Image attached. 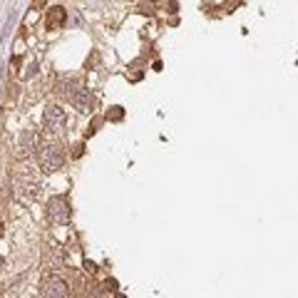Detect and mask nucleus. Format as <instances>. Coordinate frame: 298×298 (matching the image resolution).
Returning <instances> with one entry per match:
<instances>
[{
  "instance_id": "nucleus-1",
  "label": "nucleus",
  "mask_w": 298,
  "mask_h": 298,
  "mask_svg": "<svg viewBox=\"0 0 298 298\" xmlns=\"http://www.w3.org/2000/svg\"><path fill=\"white\" fill-rule=\"evenodd\" d=\"M13 189H15V196L23 199V202H35L40 199L43 194V182L40 177L32 172V169H20L13 179Z\"/></svg>"
},
{
  "instance_id": "nucleus-2",
  "label": "nucleus",
  "mask_w": 298,
  "mask_h": 298,
  "mask_svg": "<svg viewBox=\"0 0 298 298\" xmlns=\"http://www.w3.org/2000/svg\"><path fill=\"white\" fill-rule=\"evenodd\" d=\"M38 144H40L38 132H35L32 127L23 129V132L18 135V142H15V157H18V159H27V157H32V154H35V149H38Z\"/></svg>"
},
{
  "instance_id": "nucleus-3",
  "label": "nucleus",
  "mask_w": 298,
  "mask_h": 298,
  "mask_svg": "<svg viewBox=\"0 0 298 298\" xmlns=\"http://www.w3.org/2000/svg\"><path fill=\"white\" fill-rule=\"evenodd\" d=\"M62 164H65V152L57 147V144H45L43 149H40V167L45 169V172H57V169H62Z\"/></svg>"
},
{
  "instance_id": "nucleus-4",
  "label": "nucleus",
  "mask_w": 298,
  "mask_h": 298,
  "mask_svg": "<svg viewBox=\"0 0 298 298\" xmlns=\"http://www.w3.org/2000/svg\"><path fill=\"white\" fill-rule=\"evenodd\" d=\"M43 124H45L47 132L60 135V132L65 129V124H68V115H65V110H62V107H57V105H47L45 115H43Z\"/></svg>"
},
{
  "instance_id": "nucleus-5",
  "label": "nucleus",
  "mask_w": 298,
  "mask_h": 298,
  "mask_svg": "<svg viewBox=\"0 0 298 298\" xmlns=\"http://www.w3.org/2000/svg\"><path fill=\"white\" fill-rule=\"evenodd\" d=\"M70 202L65 194H60V196H50V202H47V216L55 221V224H68L70 221Z\"/></svg>"
},
{
  "instance_id": "nucleus-6",
  "label": "nucleus",
  "mask_w": 298,
  "mask_h": 298,
  "mask_svg": "<svg viewBox=\"0 0 298 298\" xmlns=\"http://www.w3.org/2000/svg\"><path fill=\"white\" fill-rule=\"evenodd\" d=\"M43 298H70V286L60 276H50L43 281Z\"/></svg>"
},
{
  "instance_id": "nucleus-7",
  "label": "nucleus",
  "mask_w": 298,
  "mask_h": 298,
  "mask_svg": "<svg viewBox=\"0 0 298 298\" xmlns=\"http://www.w3.org/2000/svg\"><path fill=\"white\" fill-rule=\"evenodd\" d=\"M70 102H72L75 110L82 112V115H90L92 110H94V94H92L90 90H85V87H77V92L72 94Z\"/></svg>"
},
{
  "instance_id": "nucleus-8",
  "label": "nucleus",
  "mask_w": 298,
  "mask_h": 298,
  "mask_svg": "<svg viewBox=\"0 0 298 298\" xmlns=\"http://www.w3.org/2000/svg\"><path fill=\"white\" fill-rule=\"evenodd\" d=\"M65 20H68V13L62 8H50L47 10V18H45L47 30H60L65 25Z\"/></svg>"
},
{
  "instance_id": "nucleus-9",
  "label": "nucleus",
  "mask_w": 298,
  "mask_h": 298,
  "mask_svg": "<svg viewBox=\"0 0 298 298\" xmlns=\"http://www.w3.org/2000/svg\"><path fill=\"white\" fill-rule=\"evenodd\" d=\"M45 258L50 261V269H60V266H62V253H60L57 246H50L45 253Z\"/></svg>"
},
{
  "instance_id": "nucleus-10",
  "label": "nucleus",
  "mask_w": 298,
  "mask_h": 298,
  "mask_svg": "<svg viewBox=\"0 0 298 298\" xmlns=\"http://www.w3.org/2000/svg\"><path fill=\"white\" fill-rule=\"evenodd\" d=\"M77 92V87H75V82L72 80H62L60 85H57V94L60 97H65V100H72V94Z\"/></svg>"
},
{
  "instance_id": "nucleus-11",
  "label": "nucleus",
  "mask_w": 298,
  "mask_h": 298,
  "mask_svg": "<svg viewBox=\"0 0 298 298\" xmlns=\"http://www.w3.org/2000/svg\"><path fill=\"white\" fill-rule=\"evenodd\" d=\"M124 112H122V107H112V112H107V119H122Z\"/></svg>"
},
{
  "instance_id": "nucleus-12",
  "label": "nucleus",
  "mask_w": 298,
  "mask_h": 298,
  "mask_svg": "<svg viewBox=\"0 0 298 298\" xmlns=\"http://www.w3.org/2000/svg\"><path fill=\"white\" fill-rule=\"evenodd\" d=\"M85 271H87V274H94V271H97V266H94L92 261H85Z\"/></svg>"
},
{
  "instance_id": "nucleus-13",
  "label": "nucleus",
  "mask_w": 298,
  "mask_h": 298,
  "mask_svg": "<svg viewBox=\"0 0 298 298\" xmlns=\"http://www.w3.org/2000/svg\"><path fill=\"white\" fill-rule=\"evenodd\" d=\"M45 5V0H32V8H43Z\"/></svg>"
},
{
  "instance_id": "nucleus-14",
  "label": "nucleus",
  "mask_w": 298,
  "mask_h": 298,
  "mask_svg": "<svg viewBox=\"0 0 298 298\" xmlns=\"http://www.w3.org/2000/svg\"><path fill=\"white\" fill-rule=\"evenodd\" d=\"M117 298H127V296H122V293H117Z\"/></svg>"
},
{
  "instance_id": "nucleus-15",
  "label": "nucleus",
  "mask_w": 298,
  "mask_h": 298,
  "mask_svg": "<svg viewBox=\"0 0 298 298\" xmlns=\"http://www.w3.org/2000/svg\"><path fill=\"white\" fill-rule=\"evenodd\" d=\"M0 266H3V258H0Z\"/></svg>"
},
{
  "instance_id": "nucleus-16",
  "label": "nucleus",
  "mask_w": 298,
  "mask_h": 298,
  "mask_svg": "<svg viewBox=\"0 0 298 298\" xmlns=\"http://www.w3.org/2000/svg\"><path fill=\"white\" fill-rule=\"evenodd\" d=\"M0 234H3V226H0Z\"/></svg>"
}]
</instances>
